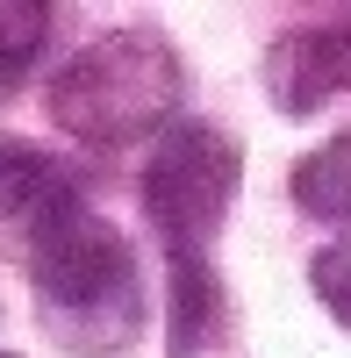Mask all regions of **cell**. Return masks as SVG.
<instances>
[{
    "instance_id": "1",
    "label": "cell",
    "mask_w": 351,
    "mask_h": 358,
    "mask_svg": "<svg viewBox=\"0 0 351 358\" xmlns=\"http://www.w3.org/2000/svg\"><path fill=\"white\" fill-rule=\"evenodd\" d=\"M29 280H36V315L43 330L79 351V358H115L143 330V287L129 236L101 222L65 179L50 201L29 215Z\"/></svg>"
},
{
    "instance_id": "2",
    "label": "cell",
    "mask_w": 351,
    "mask_h": 358,
    "mask_svg": "<svg viewBox=\"0 0 351 358\" xmlns=\"http://www.w3.org/2000/svg\"><path fill=\"white\" fill-rule=\"evenodd\" d=\"M187 101V57L165 43V29H108L72 50L50 79V122L86 151H129L143 136H165Z\"/></svg>"
},
{
    "instance_id": "3",
    "label": "cell",
    "mask_w": 351,
    "mask_h": 358,
    "mask_svg": "<svg viewBox=\"0 0 351 358\" xmlns=\"http://www.w3.org/2000/svg\"><path fill=\"white\" fill-rule=\"evenodd\" d=\"M244 179V151L215 122H172L143 158V215L172 244V258H201L229 215Z\"/></svg>"
},
{
    "instance_id": "4",
    "label": "cell",
    "mask_w": 351,
    "mask_h": 358,
    "mask_svg": "<svg viewBox=\"0 0 351 358\" xmlns=\"http://www.w3.org/2000/svg\"><path fill=\"white\" fill-rule=\"evenodd\" d=\"M266 94L280 115H315L323 101L351 94V15L301 22L266 50Z\"/></svg>"
},
{
    "instance_id": "5",
    "label": "cell",
    "mask_w": 351,
    "mask_h": 358,
    "mask_svg": "<svg viewBox=\"0 0 351 358\" xmlns=\"http://www.w3.org/2000/svg\"><path fill=\"white\" fill-rule=\"evenodd\" d=\"M215 322H222V287L208 273V258H172V337H165V351L194 358L215 337Z\"/></svg>"
},
{
    "instance_id": "6",
    "label": "cell",
    "mask_w": 351,
    "mask_h": 358,
    "mask_svg": "<svg viewBox=\"0 0 351 358\" xmlns=\"http://www.w3.org/2000/svg\"><path fill=\"white\" fill-rule=\"evenodd\" d=\"M294 201L323 222H351V129H337L323 151L294 165Z\"/></svg>"
},
{
    "instance_id": "7",
    "label": "cell",
    "mask_w": 351,
    "mask_h": 358,
    "mask_svg": "<svg viewBox=\"0 0 351 358\" xmlns=\"http://www.w3.org/2000/svg\"><path fill=\"white\" fill-rule=\"evenodd\" d=\"M50 22H57V8H43V0H0V101H15L22 79L36 72Z\"/></svg>"
},
{
    "instance_id": "8",
    "label": "cell",
    "mask_w": 351,
    "mask_h": 358,
    "mask_svg": "<svg viewBox=\"0 0 351 358\" xmlns=\"http://www.w3.org/2000/svg\"><path fill=\"white\" fill-rule=\"evenodd\" d=\"M57 179H65V172H57L43 151H29V143L0 136V229H8V222H29V215L50 201Z\"/></svg>"
},
{
    "instance_id": "9",
    "label": "cell",
    "mask_w": 351,
    "mask_h": 358,
    "mask_svg": "<svg viewBox=\"0 0 351 358\" xmlns=\"http://www.w3.org/2000/svg\"><path fill=\"white\" fill-rule=\"evenodd\" d=\"M308 287H315V301L351 330V236H337V244H323L308 258Z\"/></svg>"
},
{
    "instance_id": "10",
    "label": "cell",
    "mask_w": 351,
    "mask_h": 358,
    "mask_svg": "<svg viewBox=\"0 0 351 358\" xmlns=\"http://www.w3.org/2000/svg\"><path fill=\"white\" fill-rule=\"evenodd\" d=\"M0 358H15V351H0Z\"/></svg>"
}]
</instances>
